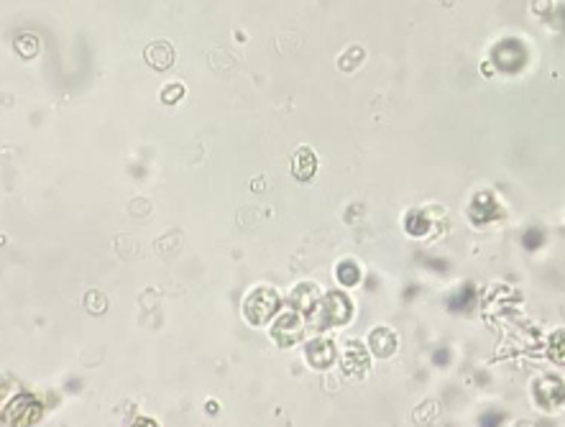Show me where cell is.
<instances>
[{
	"mask_svg": "<svg viewBox=\"0 0 565 427\" xmlns=\"http://www.w3.org/2000/svg\"><path fill=\"white\" fill-rule=\"evenodd\" d=\"M307 356H310V364H313V366H327V364L333 361L335 351H333V346H330L327 340L320 338V340H315V343H310Z\"/></svg>",
	"mask_w": 565,
	"mask_h": 427,
	"instance_id": "cell-3",
	"label": "cell"
},
{
	"mask_svg": "<svg viewBox=\"0 0 565 427\" xmlns=\"http://www.w3.org/2000/svg\"><path fill=\"white\" fill-rule=\"evenodd\" d=\"M338 277H341L343 284H356L358 281V269L353 264H343L338 269Z\"/></svg>",
	"mask_w": 565,
	"mask_h": 427,
	"instance_id": "cell-5",
	"label": "cell"
},
{
	"mask_svg": "<svg viewBox=\"0 0 565 427\" xmlns=\"http://www.w3.org/2000/svg\"><path fill=\"white\" fill-rule=\"evenodd\" d=\"M279 305V297L271 289H256L246 299V318L251 323H267L268 318L274 315V309Z\"/></svg>",
	"mask_w": 565,
	"mask_h": 427,
	"instance_id": "cell-1",
	"label": "cell"
},
{
	"mask_svg": "<svg viewBox=\"0 0 565 427\" xmlns=\"http://www.w3.org/2000/svg\"><path fill=\"white\" fill-rule=\"evenodd\" d=\"M146 62H149L151 67H156V70H166L174 62V52H172V46L166 44V42H156V44H151L146 49Z\"/></svg>",
	"mask_w": 565,
	"mask_h": 427,
	"instance_id": "cell-2",
	"label": "cell"
},
{
	"mask_svg": "<svg viewBox=\"0 0 565 427\" xmlns=\"http://www.w3.org/2000/svg\"><path fill=\"white\" fill-rule=\"evenodd\" d=\"M295 169H297L299 179H307L313 175L315 169V157L310 154V148H299L297 154V164H295Z\"/></svg>",
	"mask_w": 565,
	"mask_h": 427,
	"instance_id": "cell-4",
	"label": "cell"
}]
</instances>
